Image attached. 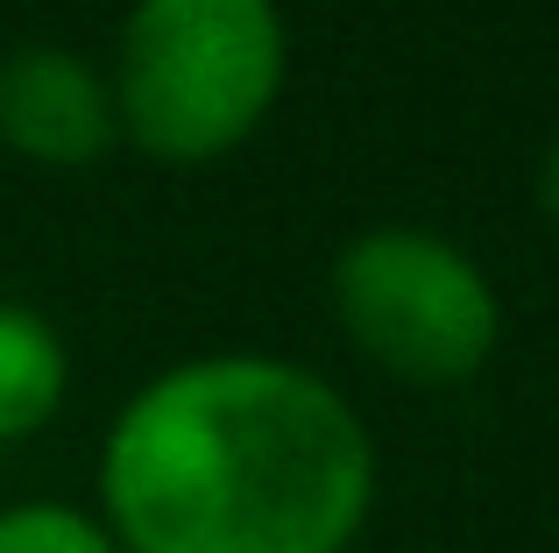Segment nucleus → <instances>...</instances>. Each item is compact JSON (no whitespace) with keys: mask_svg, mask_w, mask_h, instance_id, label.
<instances>
[{"mask_svg":"<svg viewBox=\"0 0 559 553\" xmlns=\"http://www.w3.org/2000/svg\"><path fill=\"white\" fill-rule=\"evenodd\" d=\"M0 142L28 164L85 170L121 142L107 71L64 43H28L0 57Z\"/></svg>","mask_w":559,"mask_h":553,"instance_id":"20e7f679","label":"nucleus"},{"mask_svg":"<svg viewBox=\"0 0 559 553\" xmlns=\"http://www.w3.org/2000/svg\"><path fill=\"white\" fill-rule=\"evenodd\" d=\"M93 490L121 553H347L376 518L382 461L341 384L227 348L128 390Z\"/></svg>","mask_w":559,"mask_h":553,"instance_id":"f257e3e1","label":"nucleus"},{"mask_svg":"<svg viewBox=\"0 0 559 553\" xmlns=\"http://www.w3.org/2000/svg\"><path fill=\"white\" fill-rule=\"evenodd\" d=\"M290 79L276 0H135L114 43V121L156 164H219L262 136Z\"/></svg>","mask_w":559,"mask_h":553,"instance_id":"f03ea898","label":"nucleus"},{"mask_svg":"<svg viewBox=\"0 0 559 553\" xmlns=\"http://www.w3.org/2000/svg\"><path fill=\"white\" fill-rule=\"evenodd\" d=\"M0 553H121L107 540L85 504L64 497H22V504H0Z\"/></svg>","mask_w":559,"mask_h":553,"instance_id":"423d86ee","label":"nucleus"},{"mask_svg":"<svg viewBox=\"0 0 559 553\" xmlns=\"http://www.w3.org/2000/svg\"><path fill=\"white\" fill-rule=\"evenodd\" d=\"M71 398V355L64 333L43 313L0 298V447L43 433Z\"/></svg>","mask_w":559,"mask_h":553,"instance_id":"39448f33","label":"nucleus"},{"mask_svg":"<svg viewBox=\"0 0 559 553\" xmlns=\"http://www.w3.org/2000/svg\"><path fill=\"white\" fill-rule=\"evenodd\" d=\"M538 213H546V227L559 235V136L546 142V156H538Z\"/></svg>","mask_w":559,"mask_h":553,"instance_id":"0eeeda50","label":"nucleus"},{"mask_svg":"<svg viewBox=\"0 0 559 553\" xmlns=\"http://www.w3.org/2000/svg\"><path fill=\"white\" fill-rule=\"evenodd\" d=\"M326 305L361 362L411 390H461L503 348L496 276L453 235L418 221H382L341 242Z\"/></svg>","mask_w":559,"mask_h":553,"instance_id":"7ed1b4c3","label":"nucleus"}]
</instances>
